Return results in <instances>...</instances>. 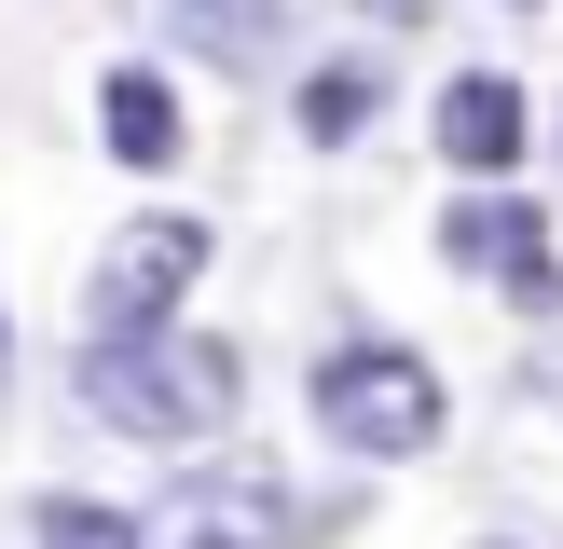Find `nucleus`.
<instances>
[{
	"label": "nucleus",
	"mask_w": 563,
	"mask_h": 549,
	"mask_svg": "<svg viewBox=\"0 0 563 549\" xmlns=\"http://www.w3.org/2000/svg\"><path fill=\"white\" fill-rule=\"evenodd\" d=\"M234 399H247V371H234L220 329H124V344L82 357V412L124 426V439H165V453L179 439H220Z\"/></svg>",
	"instance_id": "1"
},
{
	"label": "nucleus",
	"mask_w": 563,
	"mask_h": 549,
	"mask_svg": "<svg viewBox=\"0 0 563 549\" xmlns=\"http://www.w3.org/2000/svg\"><path fill=\"white\" fill-rule=\"evenodd\" d=\"M440 412H454V399H440V371H427L412 344H330V357H317V426L344 439L357 467L427 453V439H440Z\"/></svg>",
	"instance_id": "2"
},
{
	"label": "nucleus",
	"mask_w": 563,
	"mask_h": 549,
	"mask_svg": "<svg viewBox=\"0 0 563 549\" xmlns=\"http://www.w3.org/2000/svg\"><path fill=\"white\" fill-rule=\"evenodd\" d=\"M192 274H207V220H179V206H152V220H124V234L97 247V344H124V329H179V302H192Z\"/></svg>",
	"instance_id": "3"
},
{
	"label": "nucleus",
	"mask_w": 563,
	"mask_h": 549,
	"mask_svg": "<svg viewBox=\"0 0 563 549\" xmlns=\"http://www.w3.org/2000/svg\"><path fill=\"white\" fill-rule=\"evenodd\" d=\"M440 261H454L467 289H509L522 316H550V302H563V261H550V220L522 206V192H454V206H440Z\"/></svg>",
	"instance_id": "4"
},
{
	"label": "nucleus",
	"mask_w": 563,
	"mask_h": 549,
	"mask_svg": "<svg viewBox=\"0 0 563 549\" xmlns=\"http://www.w3.org/2000/svg\"><path fill=\"white\" fill-rule=\"evenodd\" d=\"M427 124H440V165H467V192H482V179L509 192V165H522V82L509 69H454Z\"/></svg>",
	"instance_id": "5"
},
{
	"label": "nucleus",
	"mask_w": 563,
	"mask_h": 549,
	"mask_svg": "<svg viewBox=\"0 0 563 549\" xmlns=\"http://www.w3.org/2000/svg\"><path fill=\"white\" fill-rule=\"evenodd\" d=\"M97 137H110V165H137V179H152V165L192 152V110H179V82H165L152 55H124V69L97 82Z\"/></svg>",
	"instance_id": "6"
},
{
	"label": "nucleus",
	"mask_w": 563,
	"mask_h": 549,
	"mask_svg": "<svg viewBox=\"0 0 563 549\" xmlns=\"http://www.w3.org/2000/svg\"><path fill=\"white\" fill-rule=\"evenodd\" d=\"M27 536H42V549H152L124 508H82V494H42V522H27Z\"/></svg>",
	"instance_id": "7"
},
{
	"label": "nucleus",
	"mask_w": 563,
	"mask_h": 549,
	"mask_svg": "<svg viewBox=\"0 0 563 549\" xmlns=\"http://www.w3.org/2000/svg\"><path fill=\"white\" fill-rule=\"evenodd\" d=\"M372 97H385L372 69H317V82H302V124H317V137H357V124H372Z\"/></svg>",
	"instance_id": "8"
},
{
	"label": "nucleus",
	"mask_w": 563,
	"mask_h": 549,
	"mask_svg": "<svg viewBox=\"0 0 563 549\" xmlns=\"http://www.w3.org/2000/svg\"><path fill=\"white\" fill-rule=\"evenodd\" d=\"M357 14H385V27H427V14H440V0H357Z\"/></svg>",
	"instance_id": "9"
},
{
	"label": "nucleus",
	"mask_w": 563,
	"mask_h": 549,
	"mask_svg": "<svg viewBox=\"0 0 563 549\" xmlns=\"http://www.w3.org/2000/svg\"><path fill=\"white\" fill-rule=\"evenodd\" d=\"M537 399H550V412H563V344H537Z\"/></svg>",
	"instance_id": "10"
},
{
	"label": "nucleus",
	"mask_w": 563,
	"mask_h": 549,
	"mask_svg": "<svg viewBox=\"0 0 563 549\" xmlns=\"http://www.w3.org/2000/svg\"><path fill=\"white\" fill-rule=\"evenodd\" d=\"M192 549H247V536H192Z\"/></svg>",
	"instance_id": "11"
},
{
	"label": "nucleus",
	"mask_w": 563,
	"mask_h": 549,
	"mask_svg": "<svg viewBox=\"0 0 563 549\" xmlns=\"http://www.w3.org/2000/svg\"><path fill=\"white\" fill-rule=\"evenodd\" d=\"M0 357H14V329H0Z\"/></svg>",
	"instance_id": "12"
}]
</instances>
